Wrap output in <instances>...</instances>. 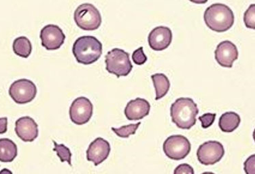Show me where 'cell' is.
Wrapping results in <instances>:
<instances>
[{"mask_svg":"<svg viewBox=\"0 0 255 174\" xmlns=\"http://www.w3.org/2000/svg\"><path fill=\"white\" fill-rule=\"evenodd\" d=\"M74 18L80 28L87 31L98 29L102 21L100 11L90 3H84L79 5L74 11Z\"/></svg>","mask_w":255,"mask_h":174,"instance_id":"obj_5","label":"cell"},{"mask_svg":"<svg viewBox=\"0 0 255 174\" xmlns=\"http://www.w3.org/2000/svg\"><path fill=\"white\" fill-rule=\"evenodd\" d=\"M150 104L147 100L137 97L127 104L124 113L129 120H141L149 114Z\"/></svg>","mask_w":255,"mask_h":174,"instance_id":"obj_15","label":"cell"},{"mask_svg":"<svg viewBox=\"0 0 255 174\" xmlns=\"http://www.w3.org/2000/svg\"><path fill=\"white\" fill-rule=\"evenodd\" d=\"M174 174H195L194 169L189 164L179 165L174 172Z\"/></svg>","mask_w":255,"mask_h":174,"instance_id":"obj_25","label":"cell"},{"mask_svg":"<svg viewBox=\"0 0 255 174\" xmlns=\"http://www.w3.org/2000/svg\"><path fill=\"white\" fill-rule=\"evenodd\" d=\"M7 129H8V118H0V134L6 133Z\"/></svg>","mask_w":255,"mask_h":174,"instance_id":"obj_27","label":"cell"},{"mask_svg":"<svg viewBox=\"0 0 255 174\" xmlns=\"http://www.w3.org/2000/svg\"><path fill=\"white\" fill-rule=\"evenodd\" d=\"M15 132L23 142L34 141L38 136V124L30 116H23L16 121Z\"/></svg>","mask_w":255,"mask_h":174,"instance_id":"obj_14","label":"cell"},{"mask_svg":"<svg viewBox=\"0 0 255 174\" xmlns=\"http://www.w3.org/2000/svg\"><path fill=\"white\" fill-rule=\"evenodd\" d=\"M216 116H217V114L215 113H206L200 116L199 120L202 123L203 128L207 129L208 127H211L215 123Z\"/></svg>","mask_w":255,"mask_h":174,"instance_id":"obj_24","label":"cell"},{"mask_svg":"<svg viewBox=\"0 0 255 174\" xmlns=\"http://www.w3.org/2000/svg\"><path fill=\"white\" fill-rule=\"evenodd\" d=\"M163 149L168 158L180 161L189 155L191 150V144L185 136L173 135L165 140Z\"/></svg>","mask_w":255,"mask_h":174,"instance_id":"obj_6","label":"cell"},{"mask_svg":"<svg viewBox=\"0 0 255 174\" xmlns=\"http://www.w3.org/2000/svg\"><path fill=\"white\" fill-rule=\"evenodd\" d=\"M40 38L42 45L46 49H59L66 40V35L58 25L48 24L41 29Z\"/></svg>","mask_w":255,"mask_h":174,"instance_id":"obj_10","label":"cell"},{"mask_svg":"<svg viewBox=\"0 0 255 174\" xmlns=\"http://www.w3.org/2000/svg\"><path fill=\"white\" fill-rule=\"evenodd\" d=\"M37 94L36 85L29 79L14 81L9 88V95L18 104H25L34 99Z\"/></svg>","mask_w":255,"mask_h":174,"instance_id":"obj_7","label":"cell"},{"mask_svg":"<svg viewBox=\"0 0 255 174\" xmlns=\"http://www.w3.org/2000/svg\"><path fill=\"white\" fill-rule=\"evenodd\" d=\"M132 60L138 66H141L146 62L147 57L144 54L142 46L133 51V54H132Z\"/></svg>","mask_w":255,"mask_h":174,"instance_id":"obj_23","label":"cell"},{"mask_svg":"<svg viewBox=\"0 0 255 174\" xmlns=\"http://www.w3.org/2000/svg\"><path fill=\"white\" fill-rule=\"evenodd\" d=\"M94 105L87 97H79L72 101L70 105V118L72 123L83 125L88 123L93 116Z\"/></svg>","mask_w":255,"mask_h":174,"instance_id":"obj_8","label":"cell"},{"mask_svg":"<svg viewBox=\"0 0 255 174\" xmlns=\"http://www.w3.org/2000/svg\"><path fill=\"white\" fill-rule=\"evenodd\" d=\"M172 36V31L169 27L159 26L150 31L148 37V44L154 51H163L170 45Z\"/></svg>","mask_w":255,"mask_h":174,"instance_id":"obj_13","label":"cell"},{"mask_svg":"<svg viewBox=\"0 0 255 174\" xmlns=\"http://www.w3.org/2000/svg\"><path fill=\"white\" fill-rule=\"evenodd\" d=\"M140 125L141 123L139 122L136 124H130V125L123 126L120 128L112 127V130L114 131L117 136L120 138H128L131 135L135 134Z\"/></svg>","mask_w":255,"mask_h":174,"instance_id":"obj_21","label":"cell"},{"mask_svg":"<svg viewBox=\"0 0 255 174\" xmlns=\"http://www.w3.org/2000/svg\"><path fill=\"white\" fill-rule=\"evenodd\" d=\"M106 70L117 78L127 77L133 69L128 52L121 49H112L105 56Z\"/></svg>","mask_w":255,"mask_h":174,"instance_id":"obj_4","label":"cell"},{"mask_svg":"<svg viewBox=\"0 0 255 174\" xmlns=\"http://www.w3.org/2000/svg\"><path fill=\"white\" fill-rule=\"evenodd\" d=\"M202 174H215L212 173V172H204V173H203Z\"/></svg>","mask_w":255,"mask_h":174,"instance_id":"obj_29","label":"cell"},{"mask_svg":"<svg viewBox=\"0 0 255 174\" xmlns=\"http://www.w3.org/2000/svg\"><path fill=\"white\" fill-rule=\"evenodd\" d=\"M0 174H12V172L8 169H3L0 171Z\"/></svg>","mask_w":255,"mask_h":174,"instance_id":"obj_28","label":"cell"},{"mask_svg":"<svg viewBox=\"0 0 255 174\" xmlns=\"http://www.w3.org/2000/svg\"><path fill=\"white\" fill-rule=\"evenodd\" d=\"M225 155L223 144L217 141H208L200 146L197 151L199 162L204 166H212L220 162Z\"/></svg>","mask_w":255,"mask_h":174,"instance_id":"obj_9","label":"cell"},{"mask_svg":"<svg viewBox=\"0 0 255 174\" xmlns=\"http://www.w3.org/2000/svg\"><path fill=\"white\" fill-rule=\"evenodd\" d=\"M111 144L102 138H98L89 144L87 151V159L98 166L106 161L111 153Z\"/></svg>","mask_w":255,"mask_h":174,"instance_id":"obj_12","label":"cell"},{"mask_svg":"<svg viewBox=\"0 0 255 174\" xmlns=\"http://www.w3.org/2000/svg\"><path fill=\"white\" fill-rule=\"evenodd\" d=\"M72 53L80 64H94L102 54V42L93 36H83L76 39L72 47Z\"/></svg>","mask_w":255,"mask_h":174,"instance_id":"obj_3","label":"cell"},{"mask_svg":"<svg viewBox=\"0 0 255 174\" xmlns=\"http://www.w3.org/2000/svg\"><path fill=\"white\" fill-rule=\"evenodd\" d=\"M151 79L156 92V100L161 99L167 95L170 87V82L168 78L164 74H154L151 76Z\"/></svg>","mask_w":255,"mask_h":174,"instance_id":"obj_18","label":"cell"},{"mask_svg":"<svg viewBox=\"0 0 255 174\" xmlns=\"http://www.w3.org/2000/svg\"><path fill=\"white\" fill-rule=\"evenodd\" d=\"M215 59L218 64L225 68H232L233 64L238 58V50L236 44L230 40L220 42L215 51Z\"/></svg>","mask_w":255,"mask_h":174,"instance_id":"obj_11","label":"cell"},{"mask_svg":"<svg viewBox=\"0 0 255 174\" xmlns=\"http://www.w3.org/2000/svg\"><path fill=\"white\" fill-rule=\"evenodd\" d=\"M204 21L208 27L217 32L229 30L234 23V14L232 9L224 3H216L205 10Z\"/></svg>","mask_w":255,"mask_h":174,"instance_id":"obj_2","label":"cell"},{"mask_svg":"<svg viewBox=\"0 0 255 174\" xmlns=\"http://www.w3.org/2000/svg\"><path fill=\"white\" fill-rule=\"evenodd\" d=\"M53 144L55 145L53 151L56 152L57 156L60 159L61 162H68L70 166H72V153L69 148L64 144H58L53 140Z\"/></svg>","mask_w":255,"mask_h":174,"instance_id":"obj_20","label":"cell"},{"mask_svg":"<svg viewBox=\"0 0 255 174\" xmlns=\"http://www.w3.org/2000/svg\"><path fill=\"white\" fill-rule=\"evenodd\" d=\"M255 155H251L244 164L245 171L247 174H255Z\"/></svg>","mask_w":255,"mask_h":174,"instance_id":"obj_26","label":"cell"},{"mask_svg":"<svg viewBox=\"0 0 255 174\" xmlns=\"http://www.w3.org/2000/svg\"><path fill=\"white\" fill-rule=\"evenodd\" d=\"M199 114L197 103L189 97H180L172 103L170 116L173 123L182 129H190L196 123V116Z\"/></svg>","mask_w":255,"mask_h":174,"instance_id":"obj_1","label":"cell"},{"mask_svg":"<svg viewBox=\"0 0 255 174\" xmlns=\"http://www.w3.org/2000/svg\"><path fill=\"white\" fill-rule=\"evenodd\" d=\"M255 5L254 3L251 4L244 15V21H245V25L248 28L254 29L255 28Z\"/></svg>","mask_w":255,"mask_h":174,"instance_id":"obj_22","label":"cell"},{"mask_svg":"<svg viewBox=\"0 0 255 174\" xmlns=\"http://www.w3.org/2000/svg\"><path fill=\"white\" fill-rule=\"evenodd\" d=\"M18 155L17 146L8 138L0 139V162H12Z\"/></svg>","mask_w":255,"mask_h":174,"instance_id":"obj_16","label":"cell"},{"mask_svg":"<svg viewBox=\"0 0 255 174\" xmlns=\"http://www.w3.org/2000/svg\"><path fill=\"white\" fill-rule=\"evenodd\" d=\"M241 118L239 114L234 112H227L219 118V126L225 133H232L239 127Z\"/></svg>","mask_w":255,"mask_h":174,"instance_id":"obj_17","label":"cell"},{"mask_svg":"<svg viewBox=\"0 0 255 174\" xmlns=\"http://www.w3.org/2000/svg\"><path fill=\"white\" fill-rule=\"evenodd\" d=\"M12 49L14 53L18 56L27 58L31 55L32 46L30 40L27 37L20 36L13 42Z\"/></svg>","mask_w":255,"mask_h":174,"instance_id":"obj_19","label":"cell"}]
</instances>
